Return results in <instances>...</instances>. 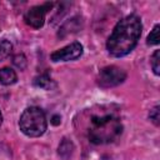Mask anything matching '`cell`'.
I'll list each match as a JSON object with an SVG mask.
<instances>
[{"instance_id": "4", "label": "cell", "mask_w": 160, "mask_h": 160, "mask_svg": "<svg viewBox=\"0 0 160 160\" xmlns=\"http://www.w3.org/2000/svg\"><path fill=\"white\" fill-rule=\"evenodd\" d=\"M126 79V72L115 66V65H110V66H105L102 68L99 74H98V84L101 88H114L120 85L121 82H124V80Z\"/></svg>"}, {"instance_id": "8", "label": "cell", "mask_w": 160, "mask_h": 160, "mask_svg": "<svg viewBox=\"0 0 160 160\" xmlns=\"http://www.w3.org/2000/svg\"><path fill=\"white\" fill-rule=\"evenodd\" d=\"M18 81V75L11 68L0 69V84L2 85H12Z\"/></svg>"}, {"instance_id": "5", "label": "cell", "mask_w": 160, "mask_h": 160, "mask_svg": "<svg viewBox=\"0 0 160 160\" xmlns=\"http://www.w3.org/2000/svg\"><path fill=\"white\" fill-rule=\"evenodd\" d=\"M52 5H54L52 2H45L42 5H36L30 8L24 15L25 22L34 29H40L45 22L46 12L52 8Z\"/></svg>"}, {"instance_id": "9", "label": "cell", "mask_w": 160, "mask_h": 160, "mask_svg": "<svg viewBox=\"0 0 160 160\" xmlns=\"http://www.w3.org/2000/svg\"><path fill=\"white\" fill-rule=\"evenodd\" d=\"M72 151H74V144L71 140H69L68 138H64L59 145V149H58V152L60 155L61 159L64 160H68L71 155H72Z\"/></svg>"}, {"instance_id": "11", "label": "cell", "mask_w": 160, "mask_h": 160, "mask_svg": "<svg viewBox=\"0 0 160 160\" xmlns=\"http://www.w3.org/2000/svg\"><path fill=\"white\" fill-rule=\"evenodd\" d=\"M12 51V44L9 40L0 41V61L6 59Z\"/></svg>"}, {"instance_id": "7", "label": "cell", "mask_w": 160, "mask_h": 160, "mask_svg": "<svg viewBox=\"0 0 160 160\" xmlns=\"http://www.w3.org/2000/svg\"><path fill=\"white\" fill-rule=\"evenodd\" d=\"M81 28V21L79 18H72L70 19L69 21H66L61 28H60V31H59V38H64L68 34H72V32H76L79 31Z\"/></svg>"}, {"instance_id": "16", "label": "cell", "mask_w": 160, "mask_h": 160, "mask_svg": "<svg viewBox=\"0 0 160 160\" xmlns=\"http://www.w3.org/2000/svg\"><path fill=\"white\" fill-rule=\"evenodd\" d=\"M51 122H52L54 125H58V124H60V116H59V115H55V116H52V120H51Z\"/></svg>"}, {"instance_id": "17", "label": "cell", "mask_w": 160, "mask_h": 160, "mask_svg": "<svg viewBox=\"0 0 160 160\" xmlns=\"http://www.w3.org/2000/svg\"><path fill=\"white\" fill-rule=\"evenodd\" d=\"M1 124H2V115H1V112H0V126H1Z\"/></svg>"}, {"instance_id": "1", "label": "cell", "mask_w": 160, "mask_h": 160, "mask_svg": "<svg viewBox=\"0 0 160 160\" xmlns=\"http://www.w3.org/2000/svg\"><path fill=\"white\" fill-rule=\"evenodd\" d=\"M141 20L138 15H128L121 19L106 41V49L110 55L120 58L129 54L138 44L141 35Z\"/></svg>"}, {"instance_id": "14", "label": "cell", "mask_w": 160, "mask_h": 160, "mask_svg": "<svg viewBox=\"0 0 160 160\" xmlns=\"http://www.w3.org/2000/svg\"><path fill=\"white\" fill-rule=\"evenodd\" d=\"M12 64H14L18 69L24 70V69L26 68L28 60H26V58H25L24 54H16V55H14V58H12Z\"/></svg>"}, {"instance_id": "15", "label": "cell", "mask_w": 160, "mask_h": 160, "mask_svg": "<svg viewBox=\"0 0 160 160\" xmlns=\"http://www.w3.org/2000/svg\"><path fill=\"white\" fill-rule=\"evenodd\" d=\"M149 119L158 126L159 124H160V114H159V105H155L151 110H150V112H149Z\"/></svg>"}, {"instance_id": "13", "label": "cell", "mask_w": 160, "mask_h": 160, "mask_svg": "<svg viewBox=\"0 0 160 160\" xmlns=\"http://www.w3.org/2000/svg\"><path fill=\"white\" fill-rule=\"evenodd\" d=\"M150 62H151V68H152L154 74L159 75L160 74V50H155V52L151 55Z\"/></svg>"}, {"instance_id": "3", "label": "cell", "mask_w": 160, "mask_h": 160, "mask_svg": "<svg viewBox=\"0 0 160 160\" xmlns=\"http://www.w3.org/2000/svg\"><path fill=\"white\" fill-rule=\"evenodd\" d=\"M19 128L29 138L41 136L48 128L45 112L38 106H30L25 109L20 116Z\"/></svg>"}, {"instance_id": "12", "label": "cell", "mask_w": 160, "mask_h": 160, "mask_svg": "<svg viewBox=\"0 0 160 160\" xmlns=\"http://www.w3.org/2000/svg\"><path fill=\"white\" fill-rule=\"evenodd\" d=\"M159 31H160V26L159 25H155L154 29L148 35V39H146V44L148 45H158L159 44V41H160Z\"/></svg>"}, {"instance_id": "10", "label": "cell", "mask_w": 160, "mask_h": 160, "mask_svg": "<svg viewBox=\"0 0 160 160\" xmlns=\"http://www.w3.org/2000/svg\"><path fill=\"white\" fill-rule=\"evenodd\" d=\"M34 84L38 88H41V89H45V90H50L52 86H55L54 80H51V78L48 74H41V75L36 76L34 79Z\"/></svg>"}, {"instance_id": "6", "label": "cell", "mask_w": 160, "mask_h": 160, "mask_svg": "<svg viewBox=\"0 0 160 160\" xmlns=\"http://www.w3.org/2000/svg\"><path fill=\"white\" fill-rule=\"evenodd\" d=\"M81 55H82V45L80 42H78V41H74V42L66 45L65 48L54 51L50 55V59L54 62H58V61H71V60H76Z\"/></svg>"}, {"instance_id": "2", "label": "cell", "mask_w": 160, "mask_h": 160, "mask_svg": "<svg viewBox=\"0 0 160 160\" xmlns=\"http://www.w3.org/2000/svg\"><path fill=\"white\" fill-rule=\"evenodd\" d=\"M86 131L92 144H109L121 135L122 124L114 114H96L90 118Z\"/></svg>"}]
</instances>
